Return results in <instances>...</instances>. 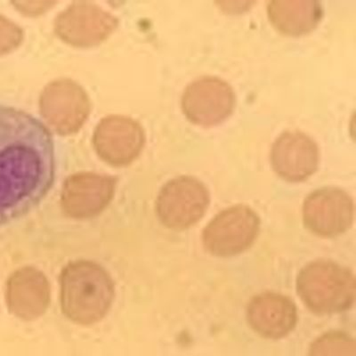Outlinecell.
Instances as JSON below:
<instances>
[{"label": "cell", "mask_w": 356, "mask_h": 356, "mask_svg": "<svg viewBox=\"0 0 356 356\" xmlns=\"http://www.w3.org/2000/svg\"><path fill=\"white\" fill-rule=\"evenodd\" d=\"M8 304L13 314L24 320H33L49 306V282L38 270L26 267L14 273L8 285Z\"/></svg>", "instance_id": "14"}, {"label": "cell", "mask_w": 356, "mask_h": 356, "mask_svg": "<svg viewBox=\"0 0 356 356\" xmlns=\"http://www.w3.org/2000/svg\"><path fill=\"white\" fill-rule=\"evenodd\" d=\"M209 202V191L202 181L192 176H181L162 187L156 209L162 224L175 230H184L202 218Z\"/></svg>", "instance_id": "5"}, {"label": "cell", "mask_w": 356, "mask_h": 356, "mask_svg": "<svg viewBox=\"0 0 356 356\" xmlns=\"http://www.w3.org/2000/svg\"><path fill=\"white\" fill-rule=\"evenodd\" d=\"M259 230L260 218L254 209L243 204L231 206L206 225L203 246L216 257L239 255L252 246Z\"/></svg>", "instance_id": "4"}, {"label": "cell", "mask_w": 356, "mask_h": 356, "mask_svg": "<svg viewBox=\"0 0 356 356\" xmlns=\"http://www.w3.org/2000/svg\"><path fill=\"white\" fill-rule=\"evenodd\" d=\"M267 17L280 33L300 36L314 30L323 15L317 0H269Z\"/></svg>", "instance_id": "15"}, {"label": "cell", "mask_w": 356, "mask_h": 356, "mask_svg": "<svg viewBox=\"0 0 356 356\" xmlns=\"http://www.w3.org/2000/svg\"><path fill=\"white\" fill-rule=\"evenodd\" d=\"M236 94L225 79L203 75L191 81L183 92L181 106L187 119L197 125H217L230 116Z\"/></svg>", "instance_id": "6"}, {"label": "cell", "mask_w": 356, "mask_h": 356, "mask_svg": "<svg viewBox=\"0 0 356 356\" xmlns=\"http://www.w3.org/2000/svg\"><path fill=\"white\" fill-rule=\"evenodd\" d=\"M52 136L33 116L0 106V222L37 204L53 182Z\"/></svg>", "instance_id": "1"}, {"label": "cell", "mask_w": 356, "mask_h": 356, "mask_svg": "<svg viewBox=\"0 0 356 356\" xmlns=\"http://www.w3.org/2000/svg\"><path fill=\"white\" fill-rule=\"evenodd\" d=\"M114 188L115 180L110 177L93 173L74 175L63 186V209L72 217H93L109 204Z\"/></svg>", "instance_id": "13"}, {"label": "cell", "mask_w": 356, "mask_h": 356, "mask_svg": "<svg viewBox=\"0 0 356 356\" xmlns=\"http://www.w3.org/2000/svg\"><path fill=\"white\" fill-rule=\"evenodd\" d=\"M55 2H15L14 5L17 6L18 10H20L24 14L28 15H37L41 14L47 9H49L53 5H55Z\"/></svg>", "instance_id": "18"}, {"label": "cell", "mask_w": 356, "mask_h": 356, "mask_svg": "<svg viewBox=\"0 0 356 356\" xmlns=\"http://www.w3.org/2000/svg\"><path fill=\"white\" fill-rule=\"evenodd\" d=\"M44 119L60 135H72L84 125L90 113V101L83 88L71 79L51 82L41 94Z\"/></svg>", "instance_id": "8"}, {"label": "cell", "mask_w": 356, "mask_h": 356, "mask_svg": "<svg viewBox=\"0 0 356 356\" xmlns=\"http://www.w3.org/2000/svg\"><path fill=\"white\" fill-rule=\"evenodd\" d=\"M302 215L305 227L312 234L324 238L339 236L354 222V200L339 187H321L306 197Z\"/></svg>", "instance_id": "7"}, {"label": "cell", "mask_w": 356, "mask_h": 356, "mask_svg": "<svg viewBox=\"0 0 356 356\" xmlns=\"http://www.w3.org/2000/svg\"><path fill=\"white\" fill-rule=\"evenodd\" d=\"M118 19L94 3H72L57 17L56 33L72 46H95L106 40L118 26Z\"/></svg>", "instance_id": "9"}, {"label": "cell", "mask_w": 356, "mask_h": 356, "mask_svg": "<svg viewBox=\"0 0 356 356\" xmlns=\"http://www.w3.org/2000/svg\"><path fill=\"white\" fill-rule=\"evenodd\" d=\"M270 160L279 177L289 182H302L319 167V146L301 130H285L273 143Z\"/></svg>", "instance_id": "10"}, {"label": "cell", "mask_w": 356, "mask_h": 356, "mask_svg": "<svg viewBox=\"0 0 356 356\" xmlns=\"http://www.w3.org/2000/svg\"><path fill=\"white\" fill-rule=\"evenodd\" d=\"M24 39L21 28L0 15V56L17 49Z\"/></svg>", "instance_id": "17"}, {"label": "cell", "mask_w": 356, "mask_h": 356, "mask_svg": "<svg viewBox=\"0 0 356 356\" xmlns=\"http://www.w3.org/2000/svg\"><path fill=\"white\" fill-rule=\"evenodd\" d=\"M97 154L113 166L128 165L138 157L145 142L142 126L129 117L113 115L104 118L94 134Z\"/></svg>", "instance_id": "11"}, {"label": "cell", "mask_w": 356, "mask_h": 356, "mask_svg": "<svg viewBox=\"0 0 356 356\" xmlns=\"http://www.w3.org/2000/svg\"><path fill=\"white\" fill-rule=\"evenodd\" d=\"M61 284L63 311L73 322H97L110 309L113 282L99 266L89 262L71 264L63 273Z\"/></svg>", "instance_id": "2"}, {"label": "cell", "mask_w": 356, "mask_h": 356, "mask_svg": "<svg viewBox=\"0 0 356 356\" xmlns=\"http://www.w3.org/2000/svg\"><path fill=\"white\" fill-rule=\"evenodd\" d=\"M310 355H355V340L342 332L323 334L312 343Z\"/></svg>", "instance_id": "16"}, {"label": "cell", "mask_w": 356, "mask_h": 356, "mask_svg": "<svg viewBox=\"0 0 356 356\" xmlns=\"http://www.w3.org/2000/svg\"><path fill=\"white\" fill-rule=\"evenodd\" d=\"M297 291L305 306L314 314L343 313L355 303V277L351 270L338 263L316 260L300 270Z\"/></svg>", "instance_id": "3"}, {"label": "cell", "mask_w": 356, "mask_h": 356, "mask_svg": "<svg viewBox=\"0 0 356 356\" xmlns=\"http://www.w3.org/2000/svg\"><path fill=\"white\" fill-rule=\"evenodd\" d=\"M247 321L257 335L269 339H280L295 329L298 309L287 296L265 292L250 300L247 308Z\"/></svg>", "instance_id": "12"}]
</instances>
